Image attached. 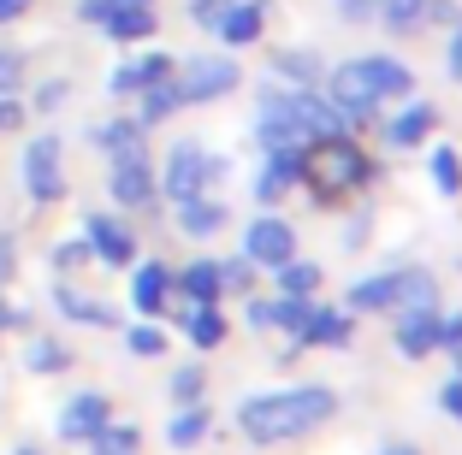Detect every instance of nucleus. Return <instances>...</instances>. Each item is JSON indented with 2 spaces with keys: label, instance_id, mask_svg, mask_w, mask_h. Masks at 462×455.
<instances>
[{
  "label": "nucleus",
  "instance_id": "1a4fd4ad",
  "mask_svg": "<svg viewBox=\"0 0 462 455\" xmlns=\"http://www.w3.org/2000/svg\"><path fill=\"white\" fill-rule=\"evenodd\" d=\"M113 201H119V207H149L154 201V166H149L143 148L113 154Z\"/></svg>",
  "mask_w": 462,
  "mask_h": 455
},
{
  "label": "nucleus",
  "instance_id": "473e14b6",
  "mask_svg": "<svg viewBox=\"0 0 462 455\" xmlns=\"http://www.w3.org/2000/svg\"><path fill=\"white\" fill-rule=\"evenodd\" d=\"M302 320H309V296H279V302H267V332H302Z\"/></svg>",
  "mask_w": 462,
  "mask_h": 455
},
{
  "label": "nucleus",
  "instance_id": "79ce46f5",
  "mask_svg": "<svg viewBox=\"0 0 462 455\" xmlns=\"http://www.w3.org/2000/svg\"><path fill=\"white\" fill-rule=\"evenodd\" d=\"M219 278H226V290L244 296L249 284H255V278H249V255H244V260H226V267H219Z\"/></svg>",
  "mask_w": 462,
  "mask_h": 455
},
{
  "label": "nucleus",
  "instance_id": "a211bd4d",
  "mask_svg": "<svg viewBox=\"0 0 462 455\" xmlns=\"http://www.w3.org/2000/svg\"><path fill=\"white\" fill-rule=\"evenodd\" d=\"M356 337V320L350 314H332V308H309V320H302V332H297V343H327V349H344Z\"/></svg>",
  "mask_w": 462,
  "mask_h": 455
},
{
  "label": "nucleus",
  "instance_id": "a878e982",
  "mask_svg": "<svg viewBox=\"0 0 462 455\" xmlns=\"http://www.w3.org/2000/svg\"><path fill=\"white\" fill-rule=\"evenodd\" d=\"M184 332H190L196 349H219L226 343V314H219L214 302H196V308L184 314Z\"/></svg>",
  "mask_w": 462,
  "mask_h": 455
},
{
  "label": "nucleus",
  "instance_id": "2f4dec72",
  "mask_svg": "<svg viewBox=\"0 0 462 455\" xmlns=\"http://www.w3.org/2000/svg\"><path fill=\"white\" fill-rule=\"evenodd\" d=\"M96 142L107 148V154H131V148H143V119H107L96 131Z\"/></svg>",
  "mask_w": 462,
  "mask_h": 455
},
{
  "label": "nucleus",
  "instance_id": "8fccbe9b",
  "mask_svg": "<svg viewBox=\"0 0 462 455\" xmlns=\"http://www.w3.org/2000/svg\"><path fill=\"white\" fill-rule=\"evenodd\" d=\"M338 13L350 18V24H367V18H374V0H338Z\"/></svg>",
  "mask_w": 462,
  "mask_h": 455
},
{
  "label": "nucleus",
  "instance_id": "6e6d98bb",
  "mask_svg": "<svg viewBox=\"0 0 462 455\" xmlns=\"http://www.w3.org/2000/svg\"><path fill=\"white\" fill-rule=\"evenodd\" d=\"M450 361H457V378H462V343H450Z\"/></svg>",
  "mask_w": 462,
  "mask_h": 455
},
{
  "label": "nucleus",
  "instance_id": "37998d69",
  "mask_svg": "<svg viewBox=\"0 0 462 455\" xmlns=\"http://www.w3.org/2000/svg\"><path fill=\"white\" fill-rule=\"evenodd\" d=\"M226 6H231V0H190V18H196V24H208V30H214L219 18H226Z\"/></svg>",
  "mask_w": 462,
  "mask_h": 455
},
{
  "label": "nucleus",
  "instance_id": "c9c22d12",
  "mask_svg": "<svg viewBox=\"0 0 462 455\" xmlns=\"http://www.w3.org/2000/svg\"><path fill=\"white\" fill-rule=\"evenodd\" d=\"M89 443H96V455H136V426H113L107 420Z\"/></svg>",
  "mask_w": 462,
  "mask_h": 455
},
{
  "label": "nucleus",
  "instance_id": "412c9836",
  "mask_svg": "<svg viewBox=\"0 0 462 455\" xmlns=\"http://www.w3.org/2000/svg\"><path fill=\"white\" fill-rule=\"evenodd\" d=\"M397 308V272H374V278L350 284V314H385Z\"/></svg>",
  "mask_w": 462,
  "mask_h": 455
},
{
  "label": "nucleus",
  "instance_id": "c03bdc74",
  "mask_svg": "<svg viewBox=\"0 0 462 455\" xmlns=\"http://www.w3.org/2000/svg\"><path fill=\"white\" fill-rule=\"evenodd\" d=\"M445 66H450V77L462 83V18L450 24V48H445Z\"/></svg>",
  "mask_w": 462,
  "mask_h": 455
},
{
  "label": "nucleus",
  "instance_id": "7ed1b4c3",
  "mask_svg": "<svg viewBox=\"0 0 462 455\" xmlns=\"http://www.w3.org/2000/svg\"><path fill=\"white\" fill-rule=\"evenodd\" d=\"M226 177V160H214V154H202V142H178L172 154H166V172L154 177V189H161L172 207H184V201L208 196V189Z\"/></svg>",
  "mask_w": 462,
  "mask_h": 455
},
{
  "label": "nucleus",
  "instance_id": "603ef678",
  "mask_svg": "<svg viewBox=\"0 0 462 455\" xmlns=\"http://www.w3.org/2000/svg\"><path fill=\"white\" fill-rule=\"evenodd\" d=\"M30 6H36V0H0V24H18Z\"/></svg>",
  "mask_w": 462,
  "mask_h": 455
},
{
  "label": "nucleus",
  "instance_id": "f03ea898",
  "mask_svg": "<svg viewBox=\"0 0 462 455\" xmlns=\"http://www.w3.org/2000/svg\"><path fill=\"white\" fill-rule=\"evenodd\" d=\"M297 184H309L314 201H344L362 184H374V160H367L350 136H314V142L302 148Z\"/></svg>",
  "mask_w": 462,
  "mask_h": 455
},
{
  "label": "nucleus",
  "instance_id": "c85d7f7f",
  "mask_svg": "<svg viewBox=\"0 0 462 455\" xmlns=\"http://www.w3.org/2000/svg\"><path fill=\"white\" fill-rule=\"evenodd\" d=\"M433 302H439V284L427 278V272H397V314L433 308Z\"/></svg>",
  "mask_w": 462,
  "mask_h": 455
},
{
  "label": "nucleus",
  "instance_id": "3c124183",
  "mask_svg": "<svg viewBox=\"0 0 462 455\" xmlns=\"http://www.w3.org/2000/svg\"><path fill=\"white\" fill-rule=\"evenodd\" d=\"M462 343V314H450V320H439V349Z\"/></svg>",
  "mask_w": 462,
  "mask_h": 455
},
{
  "label": "nucleus",
  "instance_id": "4d7b16f0",
  "mask_svg": "<svg viewBox=\"0 0 462 455\" xmlns=\"http://www.w3.org/2000/svg\"><path fill=\"white\" fill-rule=\"evenodd\" d=\"M13 455H48V450H36V443H24V450H13Z\"/></svg>",
  "mask_w": 462,
  "mask_h": 455
},
{
  "label": "nucleus",
  "instance_id": "7c9ffc66",
  "mask_svg": "<svg viewBox=\"0 0 462 455\" xmlns=\"http://www.w3.org/2000/svg\"><path fill=\"white\" fill-rule=\"evenodd\" d=\"M24 367H30V373H66L71 355H66V343H54V337H30Z\"/></svg>",
  "mask_w": 462,
  "mask_h": 455
},
{
  "label": "nucleus",
  "instance_id": "e433bc0d",
  "mask_svg": "<svg viewBox=\"0 0 462 455\" xmlns=\"http://www.w3.org/2000/svg\"><path fill=\"white\" fill-rule=\"evenodd\" d=\"M202 385H208L202 367H178L172 373V402H202Z\"/></svg>",
  "mask_w": 462,
  "mask_h": 455
},
{
  "label": "nucleus",
  "instance_id": "6e6552de",
  "mask_svg": "<svg viewBox=\"0 0 462 455\" xmlns=\"http://www.w3.org/2000/svg\"><path fill=\"white\" fill-rule=\"evenodd\" d=\"M285 107H291V119H297V131L309 136H344V113L332 107L320 89H285Z\"/></svg>",
  "mask_w": 462,
  "mask_h": 455
},
{
  "label": "nucleus",
  "instance_id": "393cba45",
  "mask_svg": "<svg viewBox=\"0 0 462 455\" xmlns=\"http://www.w3.org/2000/svg\"><path fill=\"white\" fill-rule=\"evenodd\" d=\"M178 225L190 231V237H214V231H226V201H208V196L184 201L178 207Z\"/></svg>",
  "mask_w": 462,
  "mask_h": 455
},
{
  "label": "nucleus",
  "instance_id": "a19ab883",
  "mask_svg": "<svg viewBox=\"0 0 462 455\" xmlns=\"http://www.w3.org/2000/svg\"><path fill=\"white\" fill-rule=\"evenodd\" d=\"M66 95H71V83L54 77V83H42V89H36V107H42V113H54V107H66Z\"/></svg>",
  "mask_w": 462,
  "mask_h": 455
},
{
  "label": "nucleus",
  "instance_id": "b1692460",
  "mask_svg": "<svg viewBox=\"0 0 462 455\" xmlns=\"http://www.w3.org/2000/svg\"><path fill=\"white\" fill-rule=\"evenodd\" d=\"M208 408L202 402H178V414H172V426H166V443H172V450H190V443H202L208 438Z\"/></svg>",
  "mask_w": 462,
  "mask_h": 455
},
{
  "label": "nucleus",
  "instance_id": "0eeeda50",
  "mask_svg": "<svg viewBox=\"0 0 462 455\" xmlns=\"http://www.w3.org/2000/svg\"><path fill=\"white\" fill-rule=\"evenodd\" d=\"M244 255H249V267H285V260L297 255V231H291L285 219L261 214L255 225L244 231Z\"/></svg>",
  "mask_w": 462,
  "mask_h": 455
},
{
  "label": "nucleus",
  "instance_id": "f3484780",
  "mask_svg": "<svg viewBox=\"0 0 462 455\" xmlns=\"http://www.w3.org/2000/svg\"><path fill=\"white\" fill-rule=\"evenodd\" d=\"M101 30H107L113 41H149V36H154L149 0H113V13L101 18Z\"/></svg>",
  "mask_w": 462,
  "mask_h": 455
},
{
  "label": "nucleus",
  "instance_id": "6ab92c4d",
  "mask_svg": "<svg viewBox=\"0 0 462 455\" xmlns=\"http://www.w3.org/2000/svg\"><path fill=\"white\" fill-rule=\"evenodd\" d=\"M433 124H439V113L427 107V101H409V107L385 124V142H392V148H421L427 136H433Z\"/></svg>",
  "mask_w": 462,
  "mask_h": 455
},
{
  "label": "nucleus",
  "instance_id": "39448f33",
  "mask_svg": "<svg viewBox=\"0 0 462 455\" xmlns=\"http://www.w3.org/2000/svg\"><path fill=\"white\" fill-rule=\"evenodd\" d=\"M18 172H24V196L30 201H66V166H60V136H36V142H24V160H18Z\"/></svg>",
  "mask_w": 462,
  "mask_h": 455
},
{
  "label": "nucleus",
  "instance_id": "5fc2aeb1",
  "mask_svg": "<svg viewBox=\"0 0 462 455\" xmlns=\"http://www.w3.org/2000/svg\"><path fill=\"white\" fill-rule=\"evenodd\" d=\"M380 455H421V450H415V443H385Z\"/></svg>",
  "mask_w": 462,
  "mask_h": 455
},
{
  "label": "nucleus",
  "instance_id": "aec40b11",
  "mask_svg": "<svg viewBox=\"0 0 462 455\" xmlns=\"http://www.w3.org/2000/svg\"><path fill=\"white\" fill-rule=\"evenodd\" d=\"M166 290H172V272H166L161 260H143V267L131 272V302H136V314H161L166 308Z\"/></svg>",
  "mask_w": 462,
  "mask_h": 455
},
{
  "label": "nucleus",
  "instance_id": "20e7f679",
  "mask_svg": "<svg viewBox=\"0 0 462 455\" xmlns=\"http://www.w3.org/2000/svg\"><path fill=\"white\" fill-rule=\"evenodd\" d=\"M244 83V66L231 54H196L184 59V66H172V89L184 107H202V101H219V95H231Z\"/></svg>",
  "mask_w": 462,
  "mask_h": 455
},
{
  "label": "nucleus",
  "instance_id": "72a5a7b5",
  "mask_svg": "<svg viewBox=\"0 0 462 455\" xmlns=\"http://www.w3.org/2000/svg\"><path fill=\"white\" fill-rule=\"evenodd\" d=\"M433 184H439V196H462V160H457V148H433Z\"/></svg>",
  "mask_w": 462,
  "mask_h": 455
},
{
  "label": "nucleus",
  "instance_id": "ddd939ff",
  "mask_svg": "<svg viewBox=\"0 0 462 455\" xmlns=\"http://www.w3.org/2000/svg\"><path fill=\"white\" fill-rule=\"evenodd\" d=\"M356 66H362V77L374 83V95H380V101H403V95H415V71H409L403 59L367 54V59H356Z\"/></svg>",
  "mask_w": 462,
  "mask_h": 455
},
{
  "label": "nucleus",
  "instance_id": "cd10ccee",
  "mask_svg": "<svg viewBox=\"0 0 462 455\" xmlns=\"http://www.w3.org/2000/svg\"><path fill=\"white\" fill-rule=\"evenodd\" d=\"M374 18H385L397 36H409L427 24V0H374Z\"/></svg>",
  "mask_w": 462,
  "mask_h": 455
},
{
  "label": "nucleus",
  "instance_id": "2eb2a0df",
  "mask_svg": "<svg viewBox=\"0 0 462 455\" xmlns=\"http://www.w3.org/2000/svg\"><path fill=\"white\" fill-rule=\"evenodd\" d=\"M161 77H172V54H143V59H125V66L107 77V89L125 101V95H143L149 83H161Z\"/></svg>",
  "mask_w": 462,
  "mask_h": 455
},
{
  "label": "nucleus",
  "instance_id": "4468645a",
  "mask_svg": "<svg viewBox=\"0 0 462 455\" xmlns=\"http://www.w3.org/2000/svg\"><path fill=\"white\" fill-rule=\"evenodd\" d=\"M433 349H439V314H433V308L397 314V355L421 361V355H433Z\"/></svg>",
  "mask_w": 462,
  "mask_h": 455
},
{
  "label": "nucleus",
  "instance_id": "dca6fc26",
  "mask_svg": "<svg viewBox=\"0 0 462 455\" xmlns=\"http://www.w3.org/2000/svg\"><path fill=\"white\" fill-rule=\"evenodd\" d=\"M297 166H302V148H267V166H261L255 177V201H279L291 184H297Z\"/></svg>",
  "mask_w": 462,
  "mask_h": 455
},
{
  "label": "nucleus",
  "instance_id": "f704fd0d",
  "mask_svg": "<svg viewBox=\"0 0 462 455\" xmlns=\"http://www.w3.org/2000/svg\"><path fill=\"white\" fill-rule=\"evenodd\" d=\"M273 71H279V77H297L302 89H314V83H320V66H314L309 54H297V48H291V54H273Z\"/></svg>",
  "mask_w": 462,
  "mask_h": 455
},
{
  "label": "nucleus",
  "instance_id": "4c0bfd02",
  "mask_svg": "<svg viewBox=\"0 0 462 455\" xmlns=\"http://www.w3.org/2000/svg\"><path fill=\"white\" fill-rule=\"evenodd\" d=\"M125 349H131V355H143V361H149V355H161V349H166V337L154 332V325H131V332H125Z\"/></svg>",
  "mask_w": 462,
  "mask_h": 455
},
{
  "label": "nucleus",
  "instance_id": "4be33fe9",
  "mask_svg": "<svg viewBox=\"0 0 462 455\" xmlns=\"http://www.w3.org/2000/svg\"><path fill=\"white\" fill-rule=\"evenodd\" d=\"M54 302H60V314H66V320H78V325H119V314H113L107 302H96V296H78L71 284H60Z\"/></svg>",
  "mask_w": 462,
  "mask_h": 455
},
{
  "label": "nucleus",
  "instance_id": "58836bf2",
  "mask_svg": "<svg viewBox=\"0 0 462 455\" xmlns=\"http://www.w3.org/2000/svg\"><path fill=\"white\" fill-rule=\"evenodd\" d=\"M24 83V54L18 48H0V95H13Z\"/></svg>",
  "mask_w": 462,
  "mask_h": 455
},
{
  "label": "nucleus",
  "instance_id": "9d476101",
  "mask_svg": "<svg viewBox=\"0 0 462 455\" xmlns=\"http://www.w3.org/2000/svg\"><path fill=\"white\" fill-rule=\"evenodd\" d=\"M107 420H113L107 396H101V390H83V396H71L66 408H60V438H66V443H83V438H96Z\"/></svg>",
  "mask_w": 462,
  "mask_h": 455
},
{
  "label": "nucleus",
  "instance_id": "9b49d317",
  "mask_svg": "<svg viewBox=\"0 0 462 455\" xmlns=\"http://www.w3.org/2000/svg\"><path fill=\"white\" fill-rule=\"evenodd\" d=\"M83 237H89L96 260H107V267H131V260H136V237H131V225H119L113 214H96L89 225H83Z\"/></svg>",
  "mask_w": 462,
  "mask_h": 455
},
{
  "label": "nucleus",
  "instance_id": "ea45409f",
  "mask_svg": "<svg viewBox=\"0 0 462 455\" xmlns=\"http://www.w3.org/2000/svg\"><path fill=\"white\" fill-rule=\"evenodd\" d=\"M89 255H96V249H89V237H71V242H60V249H54V267L71 272V267H83Z\"/></svg>",
  "mask_w": 462,
  "mask_h": 455
},
{
  "label": "nucleus",
  "instance_id": "bb28decb",
  "mask_svg": "<svg viewBox=\"0 0 462 455\" xmlns=\"http://www.w3.org/2000/svg\"><path fill=\"white\" fill-rule=\"evenodd\" d=\"M273 284H279V296H314V290H320V267L291 255L285 267H273Z\"/></svg>",
  "mask_w": 462,
  "mask_h": 455
},
{
  "label": "nucleus",
  "instance_id": "09e8293b",
  "mask_svg": "<svg viewBox=\"0 0 462 455\" xmlns=\"http://www.w3.org/2000/svg\"><path fill=\"white\" fill-rule=\"evenodd\" d=\"M13 272H18V242H13V237H0V284L13 278Z\"/></svg>",
  "mask_w": 462,
  "mask_h": 455
},
{
  "label": "nucleus",
  "instance_id": "5701e85b",
  "mask_svg": "<svg viewBox=\"0 0 462 455\" xmlns=\"http://www.w3.org/2000/svg\"><path fill=\"white\" fill-rule=\"evenodd\" d=\"M178 290L190 296V302H219V296H226V278H219V260H190V267L178 272Z\"/></svg>",
  "mask_w": 462,
  "mask_h": 455
},
{
  "label": "nucleus",
  "instance_id": "f257e3e1",
  "mask_svg": "<svg viewBox=\"0 0 462 455\" xmlns=\"http://www.w3.org/2000/svg\"><path fill=\"white\" fill-rule=\"evenodd\" d=\"M338 414V396L327 385H302V390H267V396H249L237 408V426L249 443H291L302 432H314L320 420Z\"/></svg>",
  "mask_w": 462,
  "mask_h": 455
},
{
  "label": "nucleus",
  "instance_id": "a18cd8bd",
  "mask_svg": "<svg viewBox=\"0 0 462 455\" xmlns=\"http://www.w3.org/2000/svg\"><path fill=\"white\" fill-rule=\"evenodd\" d=\"M439 408H445L450 420H462V378H450V385L439 390Z\"/></svg>",
  "mask_w": 462,
  "mask_h": 455
},
{
  "label": "nucleus",
  "instance_id": "f8f14e48",
  "mask_svg": "<svg viewBox=\"0 0 462 455\" xmlns=\"http://www.w3.org/2000/svg\"><path fill=\"white\" fill-rule=\"evenodd\" d=\"M261 24H267V0H231L226 18L214 24V36L226 48H249V41H261Z\"/></svg>",
  "mask_w": 462,
  "mask_h": 455
},
{
  "label": "nucleus",
  "instance_id": "49530a36",
  "mask_svg": "<svg viewBox=\"0 0 462 455\" xmlns=\"http://www.w3.org/2000/svg\"><path fill=\"white\" fill-rule=\"evenodd\" d=\"M18 124H24V107H18L13 95H0V136H6V131H18Z\"/></svg>",
  "mask_w": 462,
  "mask_h": 455
},
{
  "label": "nucleus",
  "instance_id": "864d4df0",
  "mask_svg": "<svg viewBox=\"0 0 462 455\" xmlns=\"http://www.w3.org/2000/svg\"><path fill=\"white\" fill-rule=\"evenodd\" d=\"M6 325H24V314H18V308H6V302H0V332H6Z\"/></svg>",
  "mask_w": 462,
  "mask_h": 455
},
{
  "label": "nucleus",
  "instance_id": "423d86ee",
  "mask_svg": "<svg viewBox=\"0 0 462 455\" xmlns=\"http://www.w3.org/2000/svg\"><path fill=\"white\" fill-rule=\"evenodd\" d=\"M327 101L344 113V124H362V119H374L380 113V95H374V83L362 77V66H338L332 71V83H327Z\"/></svg>",
  "mask_w": 462,
  "mask_h": 455
},
{
  "label": "nucleus",
  "instance_id": "c756f323",
  "mask_svg": "<svg viewBox=\"0 0 462 455\" xmlns=\"http://www.w3.org/2000/svg\"><path fill=\"white\" fill-rule=\"evenodd\" d=\"M143 101V124H161V119H172L184 101H178V89H172V77H161V83H149V89L136 95Z\"/></svg>",
  "mask_w": 462,
  "mask_h": 455
},
{
  "label": "nucleus",
  "instance_id": "de8ad7c7",
  "mask_svg": "<svg viewBox=\"0 0 462 455\" xmlns=\"http://www.w3.org/2000/svg\"><path fill=\"white\" fill-rule=\"evenodd\" d=\"M107 13H113V0H78V18H83V24H101Z\"/></svg>",
  "mask_w": 462,
  "mask_h": 455
}]
</instances>
